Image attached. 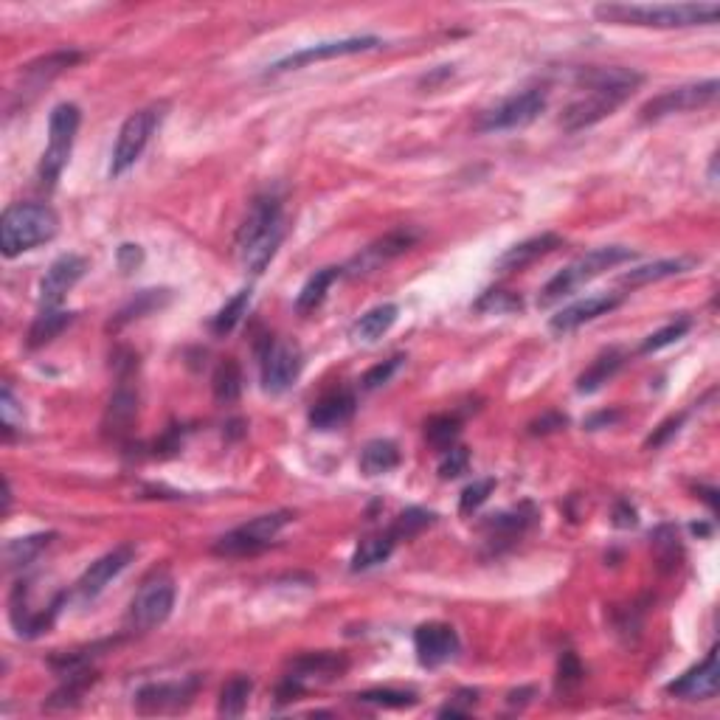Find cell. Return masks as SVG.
Listing matches in <instances>:
<instances>
[{
  "label": "cell",
  "mask_w": 720,
  "mask_h": 720,
  "mask_svg": "<svg viewBox=\"0 0 720 720\" xmlns=\"http://www.w3.org/2000/svg\"><path fill=\"white\" fill-rule=\"evenodd\" d=\"M642 82H645V76L633 71V68H619V65H614V68H583L577 74L580 96L563 110L560 127L566 133H577V130H585L597 121L614 116L616 110L642 88Z\"/></svg>",
  "instance_id": "1"
},
{
  "label": "cell",
  "mask_w": 720,
  "mask_h": 720,
  "mask_svg": "<svg viewBox=\"0 0 720 720\" xmlns=\"http://www.w3.org/2000/svg\"><path fill=\"white\" fill-rule=\"evenodd\" d=\"M594 17L611 26L636 29H692L715 26L720 17L718 3H600Z\"/></svg>",
  "instance_id": "2"
},
{
  "label": "cell",
  "mask_w": 720,
  "mask_h": 720,
  "mask_svg": "<svg viewBox=\"0 0 720 720\" xmlns=\"http://www.w3.org/2000/svg\"><path fill=\"white\" fill-rule=\"evenodd\" d=\"M282 237H285V225H282L279 200L256 197L254 206L248 209V217L242 220L240 231H237V251H240L242 265L254 276H259L279 251Z\"/></svg>",
  "instance_id": "3"
},
{
  "label": "cell",
  "mask_w": 720,
  "mask_h": 720,
  "mask_svg": "<svg viewBox=\"0 0 720 720\" xmlns=\"http://www.w3.org/2000/svg\"><path fill=\"white\" fill-rule=\"evenodd\" d=\"M60 217L51 206L43 203H15L0 217V248L6 259L26 254L37 245H45L57 237Z\"/></svg>",
  "instance_id": "4"
},
{
  "label": "cell",
  "mask_w": 720,
  "mask_h": 720,
  "mask_svg": "<svg viewBox=\"0 0 720 720\" xmlns=\"http://www.w3.org/2000/svg\"><path fill=\"white\" fill-rule=\"evenodd\" d=\"M630 259H636V251H630L625 245H602V248H594V251H588V254L577 256L571 265H566L557 276H552V279L546 282V287L540 290L538 304L540 307H549V304H555V301H560L563 296L574 293V290L585 285V282L602 276L605 270L616 268V265H622V262H630Z\"/></svg>",
  "instance_id": "5"
},
{
  "label": "cell",
  "mask_w": 720,
  "mask_h": 720,
  "mask_svg": "<svg viewBox=\"0 0 720 720\" xmlns=\"http://www.w3.org/2000/svg\"><path fill=\"white\" fill-rule=\"evenodd\" d=\"M79 124H82V110L74 102H62L51 110V119H48V147H45L43 158H40V183L43 186H54L60 180L62 169L68 164L71 152H74L76 133H79Z\"/></svg>",
  "instance_id": "6"
},
{
  "label": "cell",
  "mask_w": 720,
  "mask_h": 720,
  "mask_svg": "<svg viewBox=\"0 0 720 720\" xmlns=\"http://www.w3.org/2000/svg\"><path fill=\"white\" fill-rule=\"evenodd\" d=\"M293 521V512L279 510L268 515H256L254 521L237 526L231 532H225L223 538L214 543V555L220 557H248L268 549L276 540V535Z\"/></svg>",
  "instance_id": "7"
},
{
  "label": "cell",
  "mask_w": 720,
  "mask_h": 720,
  "mask_svg": "<svg viewBox=\"0 0 720 720\" xmlns=\"http://www.w3.org/2000/svg\"><path fill=\"white\" fill-rule=\"evenodd\" d=\"M161 116H164L161 107L152 105L144 107V110H135V113H130V116L124 119L119 135H116L113 158H110V178L124 175V172L144 155L152 133H155L158 124H161Z\"/></svg>",
  "instance_id": "8"
},
{
  "label": "cell",
  "mask_w": 720,
  "mask_h": 720,
  "mask_svg": "<svg viewBox=\"0 0 720 720\" xmlns=\"http://www.w3.org/2000/svg\"><path fill=\"white\" fill-rule=\"evenodd\" d=\"M175 608V583L166 574H155L138 588L127 611V628L133 633H147L164 625Z\"/></svg>",
  "instance_id": "9"
},
{
  "label": "cell",
  "mask_w": 720,
  "mask_h": 720,
  "mask_svg": "<svg viewBox=\"0 0 720 720\" xmlns=\"http://www.w3.org/2000/svg\"><path fill=\"white\" fill-rule=\"evenodd\" d=\"M549 105V96L543 88H529L515 93L510 99H504L493 110L481 113L476 130L479 133H507V130H521L526 124L538 119L540 113Z\"/></svg>",
  "instance_id": "10"
},
{
  "label": "cell",
  "mask_w": 720,
  "mask_h": 720,
  "mask_svg": "<svg viewBox=\"0 0 720 720\" xmlns=\"http://www.w3.org/2000/svg\"><path fill=\"white\" fill-rule=\"evenodd\" d=\"M718 88V79H706V82H690V85L664 90L642 107V121H659L675 113H690L698 107L712 105L718 99Z\"/></svg>",
  "instance_id": "11"
},
{
  "label": "cell",
  "mask_w": 720,
  "mask_h": 720,
  "mask_svg": "<svg viewBox=\"0 0 720 720\" xmlns=\"http://www.w3.org/2000/svg\"><path fill=\"white\" fill-rule=\"evenodd\" d=\"M301 366H304V358H301L299 346L268 338L262 349V389L270 394H282L299 380Z\"/></svg>",
  "instance_id": "12"
},
{
  "label": "cell",
  "mask_w": 720,
  "mask_h": 720,
  "mask_svg": "<svg viewBox=\"0 0 720 720\" xmlns=\"http://www.w3.org/2000/svg\"><path fill=\"white\" fill-rule=\"evenodd\" d=\"M380 43V37H346V40H330V43L307 45L296 54H287L282 60H276L268 65V74H285V71H296L304 65H313V62L335 60V57H352V54H363V51H372Z\"/></svg>",
  "instance_id": "13"
},
{
  "label": "cell",
  "mask_w": 720,
  "mask_h": 720,
  "mask_svg": "<svg viewBox=\"0 0 720 720\" xmlns=\"http://www.w3.org/2000/svg\"><path fill=\"white\" fill-rule=\"evenodd\" d=\"M200 678H183V681H161V684H147L135 695V709L141 715H166V712H180L192 704Z\"/></svg>",
  "instance_id": "14"
},
{
  "label": "cell",
  "mask_w": 720,
  "mask_h": 720,
  "mask_svg": "<svg viewBox=\"0 0 720 720\" xmlns=\"http://www.w3.org/2000/svg\"><path fill=\"white\" fill-rule=\"evenodd\" d=\"M133 557H135V546L121 543V546L110 549V552L99 557V560H93L88 569H85V574L76 580V597L82 602L96 600V597L105 591L107 585L113 583L121 571L133 563Z\"/></svg>",
  "instance_id": "15"
},
{
  "label": "cell",
  "mask_w": 720,
  "mask_h": 720,
  "mask_svg": "<svg viewBox=\"0 0 720 720\" xmlns=\"http://www.w3.org/2000/svg\"><path fill=\"white\" fill-rule=\"evenodd\" d=\"M88 270V259L79 254H62L57 256L45 276L40 279V307L51 310V307H60L62 299L68 296V290H74L76 282L85 276Z\"/></svg>",
  "instance_id": "16"
},
{
  "label": "cell",
  "mask_w": 720,
  "mask_h": 720,
  "mask_svg": "<svg viewBox=\"0 0 720 720\" xmlns=\"http://www.w3.org/2000/svg\"><path fill=\"white\" fill-rule=\"evenodd\" d=\"M459 633L448 622H425L414 630V650L422 667L434 670L459 653Z\"/></svg>",
  "instance_id": "17"
},
{
  "label": "cell",
  "mask_w": 720,
  "mask_h": 720,
  "mask_svg": "<svg viewBox=\"0 0 720 720\" xmlns=\"http://www.w3.org/2000/svg\"><path fill=\"white\" fill-rule=\"evenodd\" d=\"M718 687V647H712L701 664H695L684 675H678L673 684H667V692L675 695V698H684V701H709V698L718 695Z\"/></svg>",
  "instance_id": "18"
},
{
  "label": "cell",
  "mask_w": 720,
  "mask_h": 720,
  "mask_svg": "<svg viewBox=\"0 0 720 720\" xmlns=\"http://www.w3.org/2000/svg\"><path fill=\"white\" fill-rule=\"evenodd\" d=\"M619 304H622V296H616V293L588 296V299H580L569 304V307H563V310L549 321V327L555 332H571L577 330V327H583V324H588V321H594V318H600V315H608L611 310H616Z\"/></svg>",
  "instance_id": "19"
},
{
  "label": "cell",
  "mask_w": 720,
  "mask_h": 720,
  "mask_svg": "<svg viewBox=\"0 0 720 720\" xmlns=\"http://www.w3.org/2000/svg\"><path fill=\"white\" fill-rule=\"evenodd\" d=\"M346 667H349V661L338 653H307V656L293 661L287 678L299 681L301 687L307 690L310 684H327V681L341 678Z\"/></svg>",
  "instance_id": "20"
},
{
  "label": "cell",
  "mask_w": 720,
  "mask_h": 720,
  "mask_svg": "<svg viewBox=\"0 0 720 720\" xmlns=\"http://www.w3.org/2000/svg\"><path fill=\"white\" fill-rule=\"evenodd\" d=\"M563 245V240L557 234H538V237H529V240L518 242L507 248L504 254L495 259V270L498 273H515V270H524L529 265H535L538 259H543L546 254H552Z\"/></svg>",
  "instance_id": "21"
},
{
  "label": "cell",
  "mask_w": 720,
  "mask_h": 720,
  "mask_svg": "<svg viewBox=\"0 0 720 720\" xmlns=\"http://www.w3.org/2000/svg\"><path fill=\"white\" fill-rule=\"evenodd\" d=\"M352 414H355V394L349 389H335L313 405L310 425L315 431H332V428H341Z\"/></svg>",
  "instance_id": "22"
},
{
  "label": "cell",
  "mask_w": 720,
  "mask_h": 720,
  "mask_svg": "<svg viewBox=\"0 0 720 720\" xmlns=\"http://www.w3.org/2000/svg\"><path fill=\"white\" fill-rule=\"evenodd\" d=\"M135 417H138V394L121 380V386L113 391V397H110V403H107L102 428H105L107 436L121 439V436H127L133 431Z\"/></svg>",
  "instance_id": "23"
},
{
  "label": "cell",
  "mask_w": 720,
  "mask_h": 720,
  "mask_svg": "<svg viewBox=\"0 0 720 720\" xmlns=\"http://www.w3.org/2000/svg\"><path fill=\"white\" fill-rule=\"evenodd\" d=\"M535 507L532 504H521L510 512H498V515H490L484 521V532H487V540H498V543H512L524 535L529 526L535 524Z\"/></svg>",
  "instance_id": "24"
},
{
  "label": "cell",
  "mask_w": 720,
  "mask_h": 720,
  "mask_svg": "<svg viewBox=\"0 0 720 720\" xmlns=\"http://www.w3.org/2000/svg\"><path fill=\"white\" fill-rule=\"evenodd\" d=\"M414 242H417V234H414V231H391V234H386L383 240L372 242V245L363 251V256L355 259V265H352V268H358L355 273H363V270L377 268L380 262H389V259H394V256L405 254V251H408Z\"/></svg>",
  "instance_id": "25"
},
{
  "label": "cell",
  "mask_w": 720,
  "mask_h": 720,
  "mask_svg": "<svg viewBox=\"0 0 720 720\" xmlns=\"http://www.w3.org/2000/svg\"><path fill=\"white\" fill-rule=\"evenodd\" d=\"M695 265V259L690 256H675V259H659V262H650V265H642V268H633L628 273L619 276V285L622 287H645L653 285V282H661V279H670V276H678V273H687V270Z\"/></svg>",
  "instance_id": "26"
},
{
  "label": "cell",
  "mask_w": 720,
  "mask_h": 720,
  "mask_svg": "<svg viewBox=\"0 0 720 720\" xmlns=\"http://www.w3.org/2000/svg\"><path fill=\"white\" fill-rule=\"evenodd\" d=\"M397 315H400L397 304H377L369 313L360 315L358 324L352 327V338H355L358 344H375V341H380V338L394 327Z\"/></svg>",
  "instance_id": "27"
},
{
  "label": "cell",
  "mask_w": 720,
  "mask_h": 720,
  "mask_svg": "<svg viewBox=\"0 0 720 720\" xmlns=\"http://www.w3.org/2000/svg\"><path fill=\"white\" fill-rule=\"evenodd\" d=\"M54 538H57L54 532H37V535H26V538L9 540V543L3 546V563H6V569L9 571L23 569V566L34 563V560L51 546V540Z\"/></svg>",
  "instance_id": "28"
},
{
  "label": "cell",
  "mask_w": 720,
  "mask_h": 720,
  "mask_svg": "<svg viewBox=\"0 0 720 720\" xmlns=\"http://www.w3.org/2000/svg\"><path fill=\"white\" fill-rule=\"evenodd\" d=\"M400 465V448L391 439H372L360 450V470L366 476H383Z\"/></svg>",
  "instance_id": "29"
},
{
  "label": "cell",
  "mask_w": 720,
  "mask_h": 720,
  "mask_svg": "<svg viewBox=\"0 0 720 720\" xmlns=\"http://www.w3.org/2000/svg\"><path fill=\"white\" fill-rule=\"evenodd\" d=\"M394 546H397V538L391 535L389 529L380 532V535L363 538L358 543V549H355V555H352V571L375 569L380 563H386L391 552H394Z\"/></svg>",
  "instance_id": "30"
},
{
  "label": "cell",
  "mask_w": 720,
  "mask_h": 720,
  "mask_svg": "<svg viewBox=\"0 0 720 720\" xmlns=\"http://www.w3.org/2000/svg\"><path fill=\"white\" fill-rule=\"evenodd\" d=\"M622 363H625V355L619 352V349H608V352H602L600 358L594 360L588 369H585L580 380H577V391L580 394H594V391H600L611 377L622 369Z\"/></svg>",
  "instance_id": "31"
},
{
  "label": "cell",
  "mask_w": 720,
  "mask_h": 720,
  "mask_svg": "<svg viewBox=\"0 0 720 720\" xmlns=\"http://www.w3.org/2000/svg\"><path fill=\"white\" fill-rule=\"evenodd\" d=\"M341 276V270L338 268H321L315 270L313 276L304 282V287L299 290V296H296V313L299 315H307L318 310L324 299H327V290L332 287V282Z\"/></svg>",
  "instance_id": "32"
},
{
  "label": "cell",
  "mask_w": 720,
  "mask_h": 720,
  "mask_svg": "<svg viewBox=\"0 0 720 720\" xmlns=\"http://www.w3.org/2000/svg\"><path fill=\"white\" fill-rule=\"evenodd\" d=\"M251 692H254V681L248 675H234L231 681H225L223 690H220V701H217V715L240 718L242 712L248 709Z\"/></svg>",
  "instance_id": "33"
},
{
  "label": "cell",
  "mask_w": 720,
  "mask_h": 720,
  "mask_svg": "<svg viewBox=\"0 0 720 720\" xmlns=\"http://www.w3.org/2000/svg\"><path fill=\"white\" fill-rule=\"evenodd\" d=\"M74 324V313H65V310H43V313L34 318L29 330V346L31 349H40V346L51 344L62 330H68Z\"/></svg>",
  "instance_id": "34"
},
{
  "label": "cell",
  "mask_w": 720,
  "mask_h": 720,
  "mask_svg": "<svg viewBox=\"0 0 720 720\" xmlns=\"http://www.w3.org/2000/svg\"><path fill=\"white\" fill-rule=\"evenodd\" d=\"M166 304H169V290H141V293H135V299L127 307H121L110 327L130 324L135 318H144L147 313H155V310H161Z\"/></svg>",
  "instance_id": "35"
},
{
  "label": "cell",
  "mask_w": 720,
  "mask_h": 720,
  "mask_svg": "<svg viewBox=\"0 0 720 720\" xmlns=\"http://www.w3.org/2000/svg\"><path fill=\"white\" fill-rule=\"evenodd\" d=\"M211 389H214V397L217 403H234L237 397L242 394V372L240 363L237 360H223L214 372V380H211Z\"/></svg>",
  "instance_id": "36"
},
{
  "label": "cell",
  "mask_w": 720,
  "mask_h": 720,
  "mask_svg": "<svg viewBox=\"0 0 720 720\" xmlns=\"http://www.w3.org/2000/svg\"><path fill=\"white\" fill-rule=\"evenodd\" d=\"M248 304H251V287H242L240 293H237L234 299L225 301L223 307H220V313L214 315L211 332H214V335H228V332L234 330V327L242 321V315L248 310Z\"/></svg>",
  "instance_id": "37"
},
{
  "label": "cell",
  "mask_w": 720,
  "mask_h": 720,
  "mask_svg": "<svg viewBox=\"0 0 720 720\" xmlns=\"http://www.w3.org/2000/svg\"><path fill=\"white\" fill-rule=\"evenodd\" d=\"M459 431H462V425H459L456 417H450V414H439V417H431V420L425 422V439H428V445L442 450V453L456 445Z\"/></svg>",
  "instance_id": "38"
},
{
  "label": "cell",
  "mask_w": 720,
  "mask_h": 720,
  "mask_svg": "<svg viewBox=\"0 0 720 720\" xmlns=\"http://www.w3.org/2000/svg\"><path fill=\"white\" fill-rule=\"evenodd\" d=\"M434 518V512L422 510V507H408V510L397 515V521L391 524L389 532L397 540H411L417 538L422 529H428V526L434 524Z\"/></svg>",
  "instance_id": "39"
},
{
  "label": "cell",
  "mask_w": 720,
  "mask_h": 720,
  "mask_svg": "<svg viewBox=\"0 0 720 720\" xmlns=\"http://www.w3.org/2000/svg\"><path fill=\"white\" fill-rule=\"evenodd\" d=\"M473 307H476V313L501 315V313H512V310H521L524 301H521V296L510 293V290H487Z\"/></svg>",
  "instance_id": "40"
},
{
  "label": "cell",
  "mask_w": 720,
  "mask_h": 720,
  "mask_svg": "<svg viewBox=\"0 0 720 720\" xmlns=\"http://www.w3.org/2000/svg\"><path fill=\"white\" fill-rule=\"evenodd\" d=\"M690 327H692L690 318H678V321L667 324V327H661V330H656L653 335H647L645 344H642V352L650 355V352H659V349H664V346L675 344L678 338H684V335L690 332Z\"/></svg>",
  "instance_id": "41"
},
{
  "label": "cell",
  "mask_w": 720,
  "mask_h": 720,
  "mask_svg": "<svg viewBox=\"0 0 720 720\" xmlns=\"http://www.w3.org/2000/svg\"><path fill=\"white\" fill-rule=\"evenodd\" d=\"M495 490V479H479L473 481V484H467L465 490H462V498H459V512L462 515H473V512L479 510L481 504L493 495Z\"/></svg>",
  "instance_id": "42"
},
{
  "label": "cell",
  "mask_w": 720,
  "mask_h": 720,
  "mask_svg": "<svg viewBox=\"0 0 720 720\" xmlns=\"http://www.w3.org/2000/svg\"><path fill=\"white\" fill-rule=\"evenodd\" d=\"M403 363H405L403 355H394V358L383 360V363H377V366H372V369H369V372L363 375L360 386H363L366 391H375V389H380V386H386L391 377L400 372V366H403Z\"/></svg>",
  "instance_id": "43"
},
{
  "label": "cell",
  "mask_w": 720,
  "mask_h": 720,
  "mask_svg": "<svg viewBox=\"0 0 720 720\" xmlns=\"http://www.w3.org/2000/svg\"><path fill=\"white\" fill-rule=\"evenodd\" d=\"M360 704H372V706H386V709H403V706H411L417 698L411 692H400V690H369L360 692L358 695Z\"/></svg>",
  "instance_id": "44"
},
{
  "label": "cell",
  "mask_w": 720,
  "mask_h": 720,
  "mask_svg": "<svg viewBox=\"0 0 720 720\" xmlns=\"http://www.w3.org/2000/svg\"><path fill=\"white\" fill-rule=\"evenodd\" d=\"M653 549H656L659 563L675 566V557L681 555V549H678V535H675L673 526H661L653 532Z\"/></svg>",
  "instance_id": "45"
},
{
  "label": "cell",
  "mask_w": 720,
  "mask_h": 720,
  "mask_svg": "<svg viewBox=\"0 0 720 720\" xmlns=\"http://www.w3.org/2000/svg\"><path fill=\"white\" fill-rule=\"evenodd\" d=\"M467 467H470V453L459 445H453L450 450H445V459L439 465V476L445 481L459 479L462 473H467Z\"/></svg>",
  "instance_id": "46"
},
{
  "label": "cell",
  "mask_w": 720,
  "mask_h": 720,
  "mask_svg": "<svg viewBox=\"0 0 720 720\" xmlns=\"http://www.w3.org/2000/svg\"><path fill=\"white\" fill-rule=\"evenodd\" d=\"M583 664L580 659L574 656V653H563V659H560V667H557V684L563 687V690H571V687H577L580 681H583Z\"/></svg>",
  "instance_id": "47"
},
{
  "label": "cell",
  "mask_w": 720,
  "mask_h": 720,
  "mask_svg": "<svg viewBox=\"0 0 720 720\" xmlns=\"http://www.w3.org/2000/svg\"><path fill=\"white\" fill-rule=\"evenodd\" d=\"M0 414H3V431H6V436H12V431L17 428V400L15 394H12V386H3Z\"/></svg>",
  "instance_id": "48"
},
{
  "label": "cell",
  "mask_w": 720,
  "mask_h": 720,
  "mask_svg": "<svg viewBox=\"0 0 720 720\" xmlns=\"http://www.w3.org/2000/svg\"><path fill=\"white\" fill-rule=\"evenodd\" d=\"M116 262H119V268L124 270V273H133L135 268H141V265H144V251H141V245L124 242L119 248V254H116Z\"/></svg>",
  "instance_id": "49"
},
{
  "label": "cell",
  "mask_w": 720,
  "mask_h": 720,
  "mask_svg": "<svg viewBox=\"0 0 720 720\" xmlns=\"http://www.w3.org/2000/svg\"><path fill=\"white\" fill-rule=\"evenodd\" d=\"M681 422H684V414H678V417H670L667 422H661L659 431H656V434L647 439V448H659V445H664V442H667L670 436L678 434Z\"/></svg>",
  "instance_id": "50"
},
{
  "label": "cell",
  "mask_w": 720,
  "mask_h": 720,
  "mask_svg": "<svg viewBox=\"0 0 720 720\" xmlns=\"http://www.w3.org/2000/svg\"><path fill=\"white\" fill-rule=\"evenodd\" d=\"M636 510L630 507L628 501H619L614 507V524L619 526V529H628V526H636Z\"/></svg>",
  "instance_id": "51"
},
{
  "label": "cell",
  "mask_w": 720,
  "mask_h": 720,
  "mask_svg": "<svg viewBox=\"0 0 720 720\" xmlns=\"http://www.w3.org/2000/svg\"><path fill=\"white\" fill-rule=\"evenodd\" d=\"M566 425V417H560V414H546L543 420L532 422V434H549V431H557V428H563Z\"/></svg>",
  "instance_id": "52"
},
{
  "label": "cell",
  "mask_w": 720,
  "mask_h": 720,
  "mask_svg": "<svg viewBox=\"0 0 720 720\" xmlns=\"http://www.w3.org/2000/svg\"><path fill=\"white\" fill-rule=\"evenodd\" d=\"M456 698H459V701H467V704H476V692H459ZM439 715H465V712H462L459 706L448 704L439 709Z\"/></svg>",
  "instance_id": "53"
},
{
  "label": "cell",
  "mask_w": 720,
  "mask_h": 720,
  "mask_svg": "<svg viewBox=\"0 0 720 720\" xmlns=\"http://www.w3.org/2000/svg\"><path fill=\"white\" fill-rule=\"evenodd\" d=\"M614 420H619V414H608V411H605V414H597L594 420H588V428H597L600 422H608V425H611Z\"/></svg>",
  "instance_id": "54"
}]
</instances>
